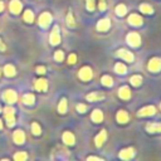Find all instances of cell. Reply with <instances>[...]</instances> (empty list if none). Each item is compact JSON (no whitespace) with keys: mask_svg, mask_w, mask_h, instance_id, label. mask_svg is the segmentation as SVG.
Listing matches in <instances>:
<instances>
[{"mask_svg":"<svg viewBox=\"0 0 161 161\" xmlns=\"http://www.w3.org/2000/svg\"><path fill=\"white\" fill-rule=\"evenodd\" d=\"M34 101H36V98H34V94H32V93H28L23 97V102L25 104H33Z\"/></svg>","mask_w":161,"mask_h":161,"instance_id":"obj_28","label":"cell"},{"mask_svg":"<svg viewBox=\"0 0 161 161\" xmlns=\"http://www.w3.org/2000/svg\"><path fill=\"white\" fill-rule=\"evenodd\" d=\"M76 62H77V55L76 54L69 55V57H68V63H69V64H74Z\"/></svg>","mask_w":161,"mask_h":161,"instance_id":"obj_38","label":"cell"},{"mask_svg":"<svg viewBox=\"0 0 161 161\" xmlns=\"http://www.w3.org/2000/svg\"><path fill=\"white\" fill-rule=\"evenodd\" d=\"M13 138H14V141H15V144L22 145V144L24 142V140H25V135H24V132H23V131L18 130V131L14 132Z\"/></svg>","mask_w":161,"mask_h":161,"instance_id":"obj_16","label":"cell"},{"mask_svg":"<svg viewBox=\"0 0 161 161\" xmlns=\"http://www.w3.org/2000/svg\"><path fill=\"white\" fill-rule=\"evenodd\" d=\"M110 25H111V23H110V20L107 18L101 19L100 22L97 23V30L98 32H106V30L110 29Z\"/></svg>","mask_w":161,"mask_h":161,"instance_id":"obj_11","label":"cell"},{"mask_svg":"<svg viewBox=\"0 0 161 161\" xmlns=\"http://www.w3.org/2000/svg\"><path fill=\"white\" fill-rule=\"evenodd\" d=\"M106 137H107L106 131L102 130L100 134L96 136V138H94V142H96V146H97V147H101V146L104 144V141H106Z\"/></svg>","mask_w":161,"mask_h":161,"instance_id":"obj_12","label":"cell"},{"mask_svg":"<svg viewBox=\"0 0 161 161\" xmlns=\"http://www.w3.org/2000/svg\"><path fill=\"white\" fill-rule=\"evenodd\" d=\"M140 10H141L142 13H145V14H152L153 13V9L149 4H141L140 5Z\"/></svg>","mask_w":161,"mask_h":161,"instance_id":"obj_30","label":"cell"},{"mask_svg":"<svg viewBox=\"0 0 161 161\" xmlns=\"http://www.w3.org/2000/svg\"><path fill=\"white\" fill-rule=\"evenodd\" d=\"M117 55L120 58H122L123 60H126V62H134V54H132L130 51H127V49H118V52H117Z\"/></svg>","mask_w":161,"mask_h":161,"instance_id":"obj_7","label":"cell"},{"mask_svg":"<svg viewBox=\"0 0 161 161\" xmlns=\"http://www.w3.org/2000/svg\"><path fill=\"white\" fill-rule=\"evenodd\" d=\"M3 127V123H2V121H0V128H2Z\"/></svg>","mask_w":161,"mask_h":161,"instance_id":"obj_44","label":"cell"},{"mask_svg":"<svg viewBox=\"0 0 161 161\" xmlns=\"http://www.w3.org/2000/svg\"><path fill=\"white\" fill-rule=\"evenodd\" d=\"M5 49V47H4V44L2 43V42H0V51H4Z\"/></svg>","mask_w":161,"mask_h":161,"instance_id":"obj_43","label":"cell"},{"mask_svg":"<svg viewBox=\"0 0 161 161\" xmlns=\"http://www.w3.org/2000/svg\"><path fill=\"white\" fill-rule=\"evenodd\" d=\"M63 58H64V54H63L62 51H57V52H55V54H54V59L55 60H57V62H62Z\"/></svg>","mask_w":161,"mask_h":161,"instance_id":"obj_35","label":"cell"},{"mask_svg":"<svg viewBox=\"0 0 161 161\" xmlns=\"http://www.w3.org/2000/svg\"><path fill=\"white\" fill-rule=\"evenodd\" d=\"M91 118H92V121L96 122V123H98L103 120V113H102V111L101 110H94L92 112V116H91Z\"/></svg>","mask_w":161,"mask_h":161,"instance_id":"obj_20","label":"cell"},{"mask_svg":"<svg viewBox=\"0 0 161 161\" xmlns=\"http://www.w3.org/2000/svg\"><path fill=\"white\" fill-rule=\"evenodd\" d=\"M28 155H26V152H18L14 155V160H17V161H23V160H26Z\"/></svg>","mask_w":161,"mask_h":161,"instance_id":"obj_32","label":"cell"},{"mask_svg":"<svg viewBox=\"0 0 161 161\" xmlns=\"http://www.w3.org/2000/svg\"><path fill=\"white\" fill-rule=\"evenodd\" d=\"M9 8H10L13 14H19L20 10H22V3H20L19 0H11Z\"/></svg>","mask_w":161,"mask_h":161,"instance_id":"obj_15","label":"cell"},{"mask_svg":"<svg viewBox=\"0 0 161 161\" xmlns=\"http://www.w3.org/2000/svg\"><path fill=\"white\" fill-rule=\"evenodd\" d=\"M58 111L60 113H66L67 112V100L66 98H62L59 102V106H58Z\"/></svg>","mask_w":161,"mask_h":161,"instance_id":"obj_29","label":"cell"},{"mask_svg":"<svg viewBox=\"0 0 161 161\" xmlns=\"http://www.w3.org/2000/svg\"><path fill=\"white\" fill-rule=\"evenodd\" d=\"M155 112H156V108L153 106H146V107L140 110L137 112V115L140 117H141V116H152V115H155Z\"/></svg>","mask_w":161,"mask_h":161,"instance_id":"obj_9","label":"cell"},{"mask_svg":"<svg viewBox=\"0 0 161 161\" xmlns=\"http://www.w3.org/2000/svg\"><path fill=\"white\" fill-rule=\"evenodd\" d=\"M4 116L6 118V121H8V125L10 126H14V123H15V120H14V108L13 107H5L4 110Z\"/></svg>","mask_w":161,"mask_h":161,"instance_id":"obj_3","label":"cell"},{"mask_svg":"<svg viewBox=\"0 0 161 161\" xmlns=\"http://www.w3.org/2000/svg\"><path fill=\"white\" fill-rule=\"evenodd\" d=\"M87 9L89 11L94 10V0H87Z\"/></svg>","mask_w":161,"mask_h":161,"instance_id":"obj_36","label":"cell"},{"mask_svg":"<svg viewBox=\"0 0 161 161\" xmlns=\"http://www.w3.org/2000/svg\"><path fill=\"white\" fill-rule=\"evenodd\" d=\"M130 82H131V85L132 86H140L142 83V77L141 76H138V74H136V76H132L131 78H130Z\"/></svg>","mask_w":161,"mask_h":161,"instance_id":"obj_23","label":"cell"},{"mask_svg":"<svg viewBox=\"0 0 161 161\" xmlns=\"http://www.w3.org/2000/svg\"><path fill=\"white\" fill-rule=\"evenodd\" d=\"M115 71H116V73H118V74H125L126 72H127V68H126V66L122 64V63H116Z\"/></svg>","mask_w":161,"mask_h":161,"instance_id":"obj_25","label":"cell"},{"mask_svg":"<svg viewBox=\"0 0 161 161\" xmlns=\"http://www.w3.org/2000/svg\"><path fill=\"white\" fill-rule=\"evenodd\" d=\"M104 98V94L102 92H92L87 94V100L91 102H96V101H101Z\"/></svg>","mask_w":161,"mask_h":161,"instance_id":"obj_17","label":"cell"},{"mask_svg":"<svg viewBox=\"0 0 161 161\" xmlns=\"http://www.w3.org/2000/svg\"><path fill=\"white\" fill-rule=\"evenodd\" d=\"M34 87H36L37 91H47V88H48V82H47L45 79H43V78L37 79Z\"/></svg>","mask_w":161,"mask_h":161,"instance_id":"obj_18","label":"cell"},{"mask_svg":"<svg viewBox=\"0 0 161 161\" xmlns=\"http://www.w3.org/2000/svg\"><path fill=\"white\" fill-rule=\"evenodd\" d=\"M32 132L34 135H39L40 134V126L38 123H32Z\"/></svg>","mask_w":161,"mask_h":161,"instance_id":"obj_34","label":"cell"},{"mask_svg":"<svg viewBox=\"0 0 161 161\" xmlns=\"http://www.w3.org/2000/svg\"><path fill=\"white\" fill-rule=\"evenodd\" d=\"M116 117H117V121L120 122V123H126V122L128 121V115H127V112L123 111V110L118 111Z\"/></svg>","mask_w":161,"mask_h":161,"instance_id":"obj_19","label":"cell"},{"mask_svg":"<svg viewBox=\"0 0 161 161\" xmlns=\"http://www.w3.org/2000/svg\"><path fill=\"white\" fill-rule=\"evenodd\" d=\"M86 110H87V106H86V104H82V103L77 104V111L81 112V113H83V112H86Z\"/></svg>","mask_w":161,"mask_h":161,"instance_id":"obj_37","label":"cell"},{"mask_svg":"<svg viewBox=\"0 0 161 161\" xmlns=\"http://www.w3.org/2000/svg\"><path fill=\"white\" fill-rule=\"evenodd\" d=\"M134 155H135V150L134 149H125V150H122L121 152H120V159H122V160H130V159H132L134 157Z\"/></svg>","mask_w":161,"mask_h":161,"instance_id":"obj_13","label":"cell"},{"mask_svg":"<svg viewBox=\"0 0 161 161\" xmlns=\"http://www.w3.org/2000/svg\"><path fill=\"white\" fill-rule=\"evenodd\" d=\"M106 3H104V0H101V2H100V5H98V8H100V10H104V9H106Z\"/></svg>","mask_w":161,"mask_h":161,"instance_id":"obj_39","label":"cell"},{"mask_svg":"<svg viewBox=\"0 0 161 161\" xmlns=\"http://www.w3.org/2000/svg\"><path fill=\"white\" fill-rule=\"evenodd\" d=\"M118 97H120V98H122V100H128L130 97H131V91H130V88L126 87V86L121 87L120 89H118Z\"/></svg>","mask_w":161,"mask_h":161,"instance_id":"obj_14","label":"cell"},{"mask_svg":"<svg viewBox=\"0 0 161 161\" xmlns=\"http://www.w3.org/2000/svg\"><path fill=\"white\" fill-rule=\"evenodd\" d=\"M147 131L149 132H161V123H149Z\"/></svg>","mask_w":161,"mask_h":161,"instance_id":"obj_24","label":"cell"},{"mask_svg":"<svg viewBox=\"0 0 161 161\" xmlns=\"http://www.w3.org/2000/svg\"><path fill=\"white\" fill-rule=\"evenodd\" d=\"M63 141L67 145H73L74 144V135L72 132H68V131L64 132V134H63Z\"/></svg>","mask_w":161,"mask_h":161,"instance_id":"obj_21","label":"cell"},{"mask_svg":"<svg viewBox=\"0 0 161 161\" xmlns=\"http://www.w3.org/2000/svg\"><path fill=\"white\" fill-rule=\"evenodd\" d=\"M49 40H51V44L55 45V44H58L59 42H60V36H59V28L55 25L53 28V30L51 33V37H49Z\"/></svg>","mask_w":161,"mask_h":161,"instance_id":"obj_8","label":"cell"},{"mask_svg":"<svg viewBox=\"0 0 161 161\" xmlns=\"http://www.w3.org/2000/svg\"><path fill=\"white\" fill-rule=\"evenodd\" d=\"M52 22V15L49 13H43L42 15L39 17V20H38V23L42 28H47V26H49Z\"/></svg>","mask_w":161,"mask_h":161,"instance_id":"obj_4","label":"cell"},{"mask_svg":"<svg viewBox=\"0 0 161 161\" xmlns=\"http://www.w3.org/2000/svg\"><path fill=\"white\" fill-rule=\"evenodd\" d=\"M127 20H128V24L134 25V26L142 25V18L140 17V15H137V14H131Z\"/></svg>","mask_w":161,"mask_h":161,"instance_id":"obj_10","label":"cell"},{"mask_svg":"<svg viewBox=\"0 0 161 161\" xmlns=\"http://www.w3.org/2000/svg\"><path fill=\"white\" fill-rule=\"evenodd\" d=\"M160 107H161V104H160Z\"/></svg>","mask_w":161,"mask_h":161,"instance_id":"obj_45","label":"cell"},{"mask_svg":"<svg viewBox=\"0 0 161 161\" xmlns=\"http://www.w3.org/2000/svg\"><path fill=\"white\" fill-rule=\"evenodd\" d=\"M67 24L68 26H76V22H74V18H73V14L72 13H68V17H67Z\"/></svg>","mask_w":161,"mask_h":161,"instance_id":"obj_33","label":"cell"},{"mask_svg":"<svg viewBox=\"0 0 161 161\" xmlns=\"http://www.w3.org/2000/svg\"><path fill=\"white\" fill-rule=\"evenodd\" d=\"M78 77L82 81H89L93 77V72H92V69H91L89 67H83V68L79 69Z\"/></svg>","mask_w":161,"mask_h":161,"instance_id":"obj_2","label":"cell"},{"mask_svg":"<svg viewBox=\"0 0 161 161\" xmlns=\"http://www.w3.org/2000/svg\"><path fill=\"white\" fill-rule=\"evenodd\" d=\"M4 73H5L6 77L15 76V68H14V66H11V64H6L4 67Z\"/></svg>","mask_w":161,"mask_h":161,"instance_id":"obj_22","label":"cell"},{"mask_svg":"<svg viewBox=\"0 0 161 161\" xmlns=\"http://www.w3.org/2000/svg\"><path fill=\"white\" fill-rule=\"evenodd\" d=\"M3 10H4V3L0 2V11H3Z\"/></svg>","mask_w":161,"mask_h":161,"instance_id":"obj_42","label":"cell"},{"mask_svg":"<svg viewBox=\"0 0 161 161\" xmlns=\"http://www.w3.org/2000/svg\"><path fill=\"white\" fill-rule=\"evenodd\" d=\"M147 68H149V71H151V72H159L161 69V59H159V58L150 59L149 64H147Z\"/></svg>","mask_w":161,"mask_h":161,"instance_id":"obj_6","label":"cell"},{"mask_svg":"<svg viewBox=\"0 0 161 161\" xmlns=\"http://www.w3.org/2000/svg\"><path fill=\"white\" fill-rule=\"evenodd\" d=\"M24 20L28 23H32L33 20H34V14L32 13V10H26L24 13Z\"/></svg>","mask_w":161,"mask_h":161,"instance_id":"obj_31","label":"cell"},{"mask_svg":"<svg viewBox=\"0 0 161 161\" xmlns=\"http://www.w3.org/2000/svg\"><path fill=\"white\" fill-rule=\"evenodd\" d=\"M87 160H101L100 157H96V156H89Z\"/></svg>","mask_w":161,"mask_h":161,"instance_id":"obj_41","label":"cell"},{"mask_svg":"<svg viewBox=\"0 0 161 161\" xmlns=\"http://www.w3.org/2000/svg\"><path fill=\"white\" fill-rule=\"evenodd\" d=\"M37 72L40 73V74H43V73L45 72V68H44V67H38V68H37Z\"/></svg>","mask_w":161,"mask_h":161,"instance_id":"obj_40","label":"cell"},{"mask_svg":"<svg viewBox=\"0 0 161 161\" xmlns=\"http://www.w3.org/2000/svg\"><path fill=\"white\" fill-rule=\"evenodd\" d=\"M101 82H102V85L106 86V87H111L112 85H113V81H112V78L110 76H103L101 78Z\"/></svg>","mask_w":161,"mask_h":161,"instance_id":"obj_27","label":"cell"},{"mask_svg":"<svg viewBox=\"0 0 161 161\" xmlns=\"http://www.w3.org/2000/svg\"><path fill=\"white\" fill-rule=\"evenodd\" d=\"M3 98H4L5 102H8V103H14V102H17L18 96H17V92H14L13 89H8V91H5V92L3 93Z\"/></svg>","mask_w":161,"mask_h":161,"instance_id":"obj_5","label":"cell"},{"mask_svg":"<svg viewBox=\"0 0 161 161\" xmlns=\"http://www.w3.org/2000/svg\"><path fill=\"white\" fill-rule=\"evenodd\" d=\"M126 40H127V43L132 47V48H137L141 45V38H140V36L137 33H130L127 38H126Z\"/></svg>","mask_w":161,"mask_h":161,"instance_id":"obj_1","label":"cell"},{"mask_svg":"<svg viewBox=\"0 0 161 161\" xmlns=\"http://www.w3.org/2000/svg\"><path fill=\"white\" fill-rule=\"evenodd\" d=\"M126 13H127V9H126V5L120 4V5H117V6H116V14H117L118 17H123Z\"/></svg>","mask_w":161,"mask_h":161,"instance_id":"obj_26","label":"cell"}]
</instances>
